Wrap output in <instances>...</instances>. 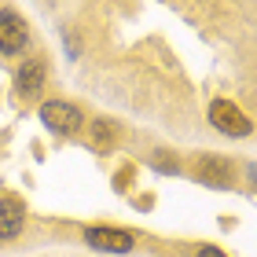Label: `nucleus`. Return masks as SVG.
Segmentation results:
<instances>
[{
	"label": "nucleus",
	"mask_w": 257,
	"mask_h": 257,
	"mask_svg": "<svg viewBox=\"0 0 257 257\" xmlns=\"http://www.w3.org/2000/svg\"><path fill=\"white\" fill-rule=\"evenodd\" d=\"M195 180H202L206 188H231L235 162L224 158V155H198L195 158Z\"/></svg>",
	"instance_id": "f257e3e1"
},
{
	"label": "nucleus",
	"mask_w": 257,
	"mask_h": 257,
	"mask_svg": "<svg viewBox=\"0 0 257 257\" xmlns=\"http://www.w3.org/2000/svg\"><path fill=\"white\" fill-rule=\"evenodd\" d=\"M88 140H92V147H96V151H110L121 140V125L118 121H107V118H96L92 128H88Z\"/></svg>",
	"instance_id": "6e6552de"
},
{
	"label": "nucleus",
	"mask_w": 257,
	"mask_h": 257,
	"mask_svg": "<svg viewBox=\"0 0 257 257\" xmlns=\"http://www.w3.org/2000/svg\"><path fill=\"white\" fill-rule=\"evenodd\" d=\"M155 166L162 169V173H177L180 166H177V155H166V151H158L155 155Z\"/></svg>",
	"instance_id": "1a4fd4ad"
},
{
	"label": "nucleus",
	"mask_w": 257,
	"mask_h": 257,
	"mask_svg": "<svg viewBox=\"0 0 257 257\" xmlns=\"http://www.w3.org/2000/svg\"><path fill=\"white\" fill-rule=\"evenodd\" d=\"M209 125L224 136H246L250 133V118L242 114L231 99H213L209 103Z\"/></svg>",
	"instance_id": "7ed1b4c3"
},
{
	"label": "nucleus",
	"mask_w": 257,
	"mask_h": 257,
	"mask_svg": "<svg viewBox=\"0 0 257 257\" xmlns=\"http://www.w3.org/2000/svg\"><path fill=\"white\" fill-rule=\"evenodd\" d=\"M85 242L92 250H103V253H128L133 250V235L121 228H107V224H96V228H88L85 231Z\"/></svg>",
	"instance_id": "39448f33"
},
{
	"label": "nucleus",
	"mask_w": 257,
	"mask_h": 257,
	"mask_svg": "<svg viewBox=\"0 0 257 257\" xmlns=\"http://www.w3.org/2000/svg\"><path fill=\"white\" fill-rule=\"evenodd\" d=\"M195 257H228L224 250H220V246H198V253Z\"/></svg>",
	"instance_id": "9d476101"
},
{
	"label": "nucleus",
	"mask_w": 257,
	"mask_h": 257,
	"mask_svg": "<svg viewBox=\"0 0 257 257\" xmlns=\"http://www.w3.org/2000/svg\"><path fill=\"white\" fill-rule=\"evenodd\" d=\"M22 228H26V206H22V198L4 195L0 198V242L19 239Z\"/></svg>",
	"instance_id": "423d86ee"
},
{
	"label": "nucleus",
	"mask_w": 257,
	"mask_h": 257,
	"mask_svg": "<svg viewBox=\"0 0 257 257\" xmlns=\"http://www.w3.org/2000/svg\"><path fill=\"white\" fill-rule=\"evenodd\" d=\"M41 121L52 128V133H59V136H74L77 128H81V110L74 107V103H63V99H48V103H41Z\"/></svg>",
	"instance_id": "f03ea898"
},
{
	"label": "nucleus",
	"mask_w": 257,
	"mask_h": 257,
	"mask_svg": "<svg viewBox=\"0 0 257 257\" xmlns=\"http://www.w3.org/2000/svg\"><path fill=\"white\" fill-rule=\"evenodd\" d=\"M41 88H44V63H41V59L22 63V66L15 70V96L30 103V99L41 96Z\"/></svg>",
	"instance_id": "0eeeda50"
},
{
	"label": "nucleus",
	"mask_w": 257,
	"mask_h": 257,
	"mask_svg": "<svg viewBox=\"0 0 257 257\" xmlns=\"http://www.w3.org/2000/svg\"><path fill=\"white\" fill-rule=\"evenodd\" d=\"M30 44V26L19 11H0V55H22Z\"/></svg>",
	"instance_id": "20e7f679"
}]
</instances>
